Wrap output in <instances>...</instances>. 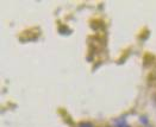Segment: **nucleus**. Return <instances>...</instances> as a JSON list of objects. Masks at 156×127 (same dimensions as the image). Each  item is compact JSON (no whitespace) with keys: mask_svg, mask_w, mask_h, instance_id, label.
<instances>
[{"mask_svg":"<svg viewBox=\"0 0 156 127\" xmlns=\"http://www.w3.org/2000/svg\"><path fill=\"white\" fill-rule=\"evenodd\" d=\"M79 127H93L91 122H87V121H85V122H80L79 124Z\"/></svg>","mask_w":156,"mask_h":127,"instance_id":"obj_2","label":"nucleus"},{"mask_svg":"<svg viewBox=\"0 0 156 127\" xmlns=\"http://www.w3.org/2000/svg\"><path fill=\"white\" fill-rule=\"evenodd\" d=\"M115 125L117 127H130L126 124V121L124 119H117V120H115Z\"/></svg>","mask_w":156,"mask_h":127,"instance_id":"obj_1","label":"nucleus"},{"mask_svg":"<svg viewBox=\"0 0 156 127\" xmlns=\"http://www.w3.org/2000/svg\"><path fill=\"white\" fill-rule=\"evenodd\" d=\"M141 121H142V122H143V124H147V120H145V119H144L143 116H142V118H141Z\"/></svg>","mask_w":156,"mask_h":127,"instance_id":"obj_3","label":"nucleus"}]
</instances>
